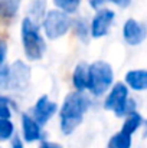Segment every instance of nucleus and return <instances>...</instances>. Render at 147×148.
I'll list each match as a JSON object with an SVG mask.
<instances>
[{"label": "nucleus", "instance_id": "nucleus-1", "mask_svg": "<svg viewBox=\"0 0 147 148\" xmlns=\"http://www.w3.org/2000/svg\"><path fill=\"white\" fill-rule=\"evenodd\" d=\"M90 106V99L81 91L71 92L66 95L61 108V130L63 134L69 135L81 124L85 111Z\"/></svg>", "mask_w": 147, "mask_h": 148}, {"label": "nucleus", "instance_id": "nucleus-2", "mask_svg": "<svg viewBox=\"0 0 147 148\" xmlns=\"http://www.w3.org/2000/svg\"><path fill=\"white\" fill-rule=\"evenodd\" d=\"M22 40H23V48L26 58L30 60H38L43 56L46 45L43 42V39L39 35V29L38 25L30 19L26 17L23 19L22 23Z\"/></svg>", "mask_w": 147, "mask_h": 148}, {"label": "nucleus", "instance_id": "nucleus-3", "mask_svg": "<svg viewBox=\"0 0 147 148\" xmlns=\"http://www.w3.org/2000/svg\"><path fill=\"white\" fill-rule=\"evenodd\" d=\"M112 82V69L107 62L98 60L90 65V81L88 88L94 95L104 94Z\"/></svg>", "mask_w": 147, "mask_h": 148}, {"label": "nucleus", "instance_id": "nucleus-4", "mask_svg": "<svg viewBox=\"0 0 147 148\" xmlns=\"http://www.w3.org/2000/svg\"><path fill=\"white\" fill-rule=\"evenodd\" d=\"M134 103L128 101V89L124 84H115V86L111 89L110 95L104 102L105 109H111L115 112V115L123 116L126 114H133Z\"/></svg>", "mask_w": 147, "mask_h": 148}, {"label": "nucleus", "instance_id": "nucleus-5", "mask_svg": "<svg viewBox=\"0 0 147 148\" xmlns=\"http://www.w3.org/2000/svg\"><path fill=\"white\" fill-rule=\"evenodd\" d=\"M71 26V19L65 12L50 10L43 19V29L49 39H58L63 36Z\"/></svg>", "mask_w": 147, "mask_h": 148}, {"label": "nucleus", "instance_id": "nucleus-6", "mask_svg": "<svg viewBox=\"0 0 147 148\" xmlns=\"http://www.w3.org/2000/svg\"><path fill=\"white\" fill-rule=\"evenodd\" d=\"M29 79H30L29 66L20 60H16L9 69V78H7L6 88H12L14 91H23L26 89Z\"/></svg>", "mask_w": 147, "mask_h": 148}, {"label": "nucleus", "instance_id": "nucleus-7", "mask_svg": "<svg viewBox=\"0 0 147 148\" xmlns=\"http://www.w3.org/2000/svg\"><path fill=\"white\" fill-rule=\"evenodd\" d=\"M146 26H143L141 23H137L134 19H128L124 23L123 36H124L126 42L131 46L140 45L146 39Z\"/></svg>", "mask_w": 147, "mask_h": 148}, {"label": "nucleus", "instance_id": "nucleus-8", "mask_svg": "<svg viewBox=\"0 0 147 148\" xmlns=\"http://www.w3.org/2000/svg\"><path fill=\"white\" fill-rule=\"evenodd\" d=\"M112 20H114V12H112V10H108V9L99 10L97 14H95L94 20H92L91 35H92L94 38L104 36V35L108 32V29H110Z\"/></svg>", "mask_w": 147, "mask_h": 148}, {"label": "nucleus", "instance_id": "nucleus-9", "mask_svg": "<svg viewBox=\"0 0 147 148\" xmlns=\"http://www.w3.org/2000/svg\"><path fill=\"white\" fill-rule=\"evenodd\" d=\"M56 109H58V105L55 102L49 101L46 95H43V97L39 98V101L35 105V109H33L35 119L41 125H43V124H46V121H49V118L56 112Z\"/></svg>", "mask_w": 147, "mask_h": 148}, {"label": "nucleus", "instance_id": "nucleus-10", "mask_svg": "<svg viewBox=\"0 0 147 148\" xmlns=\"http://www.w3.org/2000/svg\"><path fill=\"white\" fill-rule=\"evenodd\" d=\"M41 124L35 119V118H32V116H29V115H23L22 116V127H23V137H25V140L26 141H29V143H32V141H36V140H39L42 135V132H41V127H39Z\"/></svg>", "mask_w": 147, "mask_h": 148}, {"label": "nucleus", "instance_id": "nucleus-11", "mask_svg": "<svg viewBox=\"0 0 147 148\" xmlns=\"http://www.w3.org/2000/svg\"><path fill=\"white\" fill-rule=\"evenodd\" d=\"M126 82L130 88L136 91H146L147 89V71H130L126 75Z\"/></svg>", "mask_w": 147, "mask_h": 148}, {"label": "nucleus", "instance_id": "nucleus-12", "mask_svg": "<svg viewBox=\"0 0 147 148\" xmlns=\"http://www.w3.org/2000/svg\"><path fill=\"white\" fill-rule=\"evenodd\" d=\"M88 81H90V66H87L84 62L79 63L75 68L74 72V85L78 91H84L85 88H88Z\"/></svg>", "mask_w": 147, "mask_h": 148}, {"label": "nucleus", "instance_id": "nucleus-13", "mask_svg": "<svg viewBox=\"0 0 147 148\" xmlns=\"http://www.w3.org/2000/svg\"><path fill=\"white\" fill-rule=\"evenodd\" d=\"M20 0H0V12L3 17H14L19 9Z\"/></svg>", "mask_w": 147, "mask_h": 148}, {"label": "nucleus", "instance_id": "nucleus-14", "mask_svg": "<svg viewBox=\"0 0 147 148\" xmlns=\"http://www.w3.org/2000/svg\"><path fill=\"white\" fill-rule=\"evenodd\" d=\"M110 148H130L131 147V135L120 131L118 134H115L110 143H108Z\"/></svg>", "mask_w": 147, "mask_h": 148}, {"label": "nucleus", "instance_id": "nucleus-15", "mask_svg": "<svg viewBox=\"0 0 147 148\" xmlns=\"http://www.w3.org/2000/svg\"><path fill=\"white\" fill-rule=\"evenodd\" d=\"M45 7H46V1L45 0H32V3L29 6V14L35 19V23L43 17Z\"/></svg>", "mask_w": 147, "mask_h": 148}, {"label": "nucleus", "instance_id": "nucleus-16", "mask_svg": "<svg viewBox=\"0 0 147 148\" xmlns=\"http://www.w3.org/2000/svg\"><path fill=\"white\" fill-rule=\"evenodd\" d=\"M140 124H141V116H140L139 114L133 112V114H130V116H128L127 121L124 122L121 131L126 132V134H128V135H131V134L140 127Z\"/></svg>", "mask_w": 147, "mask_h": 148}, {"label": "nucleus", "instance_id": "nucleus-17", "mask_svg": "<svg viewBox=\"0 0 147 148\" xmlns=\"http://www.w3.org/2000/svg\"><path fill=\"white\" fill-rule=\"evenodd\" d=\"M55 6L61 10H63L65 13H74L77 12L81 0H53Z\"/></svg>", "mask_w": 147, "mask_h": 148}, {"label": "nucleus", "instance_id": "nucleus-18", "mask_svg": "<svg viewBox=\"0 0 147 148\" xmlns=\"http://www.w3.org/2000/svg\"><path fill=\"white\" fill-rule=\"evenodd\" d=\"M13 132V124L9 121V119H3L0 118V140L1 141H6L10 138Z\"/></svg>", "mask_w": 147, "mask_h": 148}, {"label": "nucleus", "instance_id": "nucleus-19", "mask_svg": "<svg viewBox=\"0 0 147 148\" xmlns=\"http://www.w3.org/2000/svg\"><path fill=\"white\" fill-rule=\"evenodd\" d=\"M12 115V109L7 105V99L6 98H0V118L3 119H9Z\"/></svg>", "mask_w": 147, "mask_h": 148}, {"label": "nucleus", "instance_id": "nucleus-20", "mask_svg": "<svg viewBox=\"0 0 147 148\" xmlns=\"http://www.w3.org/2000/svg\"><path fill=\"white\" fill-rule=\"evenodd\" d=\"M12 148H23V143L19 135H14L12 140Z\"/></svg>", "mask_w": 147, "mask_h": 148}, {"label": "nucleus", "instance_id": "nucleus-21", "mask_svg": "<svg viewBox=\"0 0 147 148\" xmlns=\"http://www.w3.org/2000/svg\"><path fill=\"white\" fill-rule=\"evenodd\" d=\"M0 48H1V52H0V65H4V58H6V43L1 42V43H0Z\"/></svg>", "mask_w": 147, "mask_h": 148}, {"label": "nucleus", "instance_id": "nucleus-22", "mask_svg": "<svg viewBox=\"0 0 147 148\" xmlns=\"http://www.w3.org/2000/svg\"><path fill=\"white\" fill-rule=\"evenodd\" d=\"M110 1H112L114 4H117V6H120V7H127L131 0H110Z\"/></svg>", "mask_w": 147, "mask_h": 148}, {"label": "nucleus", "instance_id": "nucleus-23", "mask_svg": "<svg viewBox=\"0 0 147 148\" xmlns=\"http://www.w3.org/2000/svg\"><path fill=\"white\" fill-rule=\"evenodd\" d=\"M41 148H62L59 144H53V143H42Z\"/></svg>", "mask_w": 147, "mask_h": 148}, {"label": "nucleus", "instance_id": "nucleus-24", "mask_svg": "<svg viewBox=\"0 0 147 148\" xmlns=\"http://www.w3.org/2000/svg\"><path fill=\"white\" fill-rule=\"evenodd\" d=\"M101 1H102V0H91V6H92V7H98V4H99Z\"/></svg>", "mask_w": 147, "mask_h": 148}]
</instances>
